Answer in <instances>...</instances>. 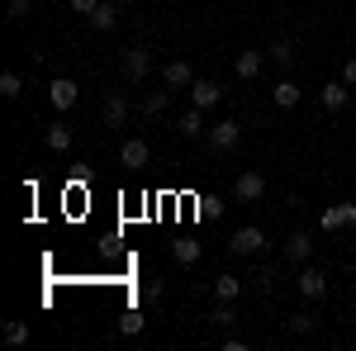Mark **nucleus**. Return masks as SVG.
Wrapping results in <instances>:
<instances>
[{
  "mask_svg": "<svg viewBox=\"0 0 356 351\" xmlns=\"http://www.w3.org/2000/svg\"><path fill=\"white\" fill-rule=\"evenodd\" d=\"M342 81L356 85V57H347V67H342Z\"/></svg>",
  "mask_w": 356,
  "mask_h": 351,
  "instance_id": "nucleus-31",
  "label": "nucleus"
},
{
  "mask_svg": "<svg viewBox=\"0 0 356 351\" xmlns=\"http://www.w3.org/2000/svg\"><path fill=\"white\" fill-rule=\"evenodd\" d=\"M214 295H219L223 304L238 299V295H243V280H238V275H219V280H214Z\"/></svg>",
  "mask_w": 356,
  "mask_h": 351,
  "instance_id": "nucleus-21",
  "label": "nucleus"
},
{
  "mask_svg": "<svg viewBox=\"0 0 356 351\" xmlns=\"http://www.w3.org/2000/svg\"><path fill=\"white\" fill-rule=\"evenodd\" d=\"M314 313H295V318H285V332H290V337H309V332H314Z\"/></svg>",
  "mask_w": 356,
  "mask_h": 351,
  "instance_id": "nucleus-23",
  "label": "nucleus"
},
{
  "mask_svg": "<svg viewBox=\"0 0 356 351\" xmlns=\"http://www.w3.org/2000/svg\"><path fill=\"white\" fill-rule=\"evenodd\" d=\"M171 256H176L181 266H195V261H200V243H195V238H181V243L171 247Z\"/></svg>",
  "mask_w": 356,
  "mask_h": 351,
  "instance_id": "nucleus-18",
  "label": "nucleus"
},
{
  "mask_svg": "<svg viewBox=\"0 0 356 351\" xmlns=\"http://www.w3.org/2000/svg\"><path fill=\"white\" fill-rule=\"evenodd\" d=\"M162 81L171 85V90H191V85H195L191 62H181V57H176V62H166V67H162Z\"/></svg>",
  "mask_w": 356,
  "mask_h": 351,
  "instance_id": "nucleus-6",
  "label": "nucleus"
},
{
  "mask_svg": "<svg viewBox=\"0 0 356 351\" xmlns=\"http://www.w3.org/2000/svg\"><path fill=\"white\" fill-rule=\"evenodd\" d=\"M48 147H53V152H67V147H72V129H67V124H48Z\"/></svg>",
  "mask_w": 356,
  "mask_h": 351,
  "instance_id": "nucleus-19",
  "label": "nucleus"
},
{
  "mask_svg": "<svg viewBox=\"0 0 356 351\" xmlns=\"http://www.w3.org/2000/svg\"><path fill=\"white\" fill-rule=\"evenodd\" d=\"M233 195L247 199V204H252V199H261V195H266V176H261V171H243V176H238V186H233Z\"/></svg>",
  "mask_w": 356,
  "mask_h": 351,
  "instance_id": "nucleus-7",
  "label": "nucleus"
},
{
  "mask_svg": "<svg viewBox=\"0 0 356 351\" xmlns=\"http://www.w3.org/2000/svg\"><path fill=\"white\" fill-rule=\"evenodd\" d=\"M191 100L200 109H214L223 100V90H219V81H204V76H195V85H191Z\"/></svg>",
  "mask_w": 356,
  "mask_h": 351,
  "instance_id": "nucleus-10",
  "label": "nucleus"
},
{
  "mask_svg": "<svg viewBox=\"0 0 356 351\" xmlns=\"http://www.w3.org/2000/svg\"><path fill=\"white\" fill-rule=\"evenodd\" d=\"M124 119H129V100L119 90H110L105 95V129H124Z\"/></svg>",
  "mask_w": 356,
  "mask_h": 351,
  "instance_id": "nucleus-11",
  "label": "nucleus"
},
{
  "mask_svg": "<svg viewBox=\"0 0 356 351\" xmlns=\"http://www.w3.org/2000/svg\"><path fill=\"white\" fill-rule=\"evenodd\" d=\"M318 223H323V233H337V228H356V204H328Z\"/></svg>",
  "mask_w": 356,
  "mask_h": 351,
  "instance_id": "nucleus-3",
  "label": "nucleus"
},
{
  "mask_svg": "<svg viewBox=\"0 0 356 351\" xmlns=\"http://www.w3.org/2000/svg\"><path fill=\"white\" fill-rule=\"evenodd\" d=\"M233 252H238V256H257V252H261V247H266V233H261V228H238V233H233Z\"/></svg>",
  "mask_w": 356,
  "mask_h": 351,
  "instance_id": "nucleus-5",
  "label": "nucleus"
},
{
  "mask_svg": "<svg viewBox=\"0 0 356 351\" xmlns=\"http://www.w3.org/2000/svg\"><path fill=\"white\" fill-rule=\"evenodd\" d=\"M166 105H171V95H166V90H152V95L143 100V114H147V119H157V114H166Z\"/></svg>",
  "mask_w": 356,
  "mask_h": 351,
  "instance_id": "nucleus-24",
  "label": "nucleus"
},
{
  "mask_svg": "<svg viewBox=\"0 0 356 351\" xmlns=\"http://www.w3.org/2000/svg\"><path fill=\"white\" fill-rule=\"evenodd\" d=\"M295 285H300V295L304 299H318V295H328V275L318 266H304L300 275H295Z\"/></svg>",
  "mask_w": 356,
  "mask_h": 351,
  "instance_id": "nucleus-4",
  "label": "nucleus"
},
{
  "mask_svg": "<svg viewBox=\"0 0 356 351\" xmlns=\"http://www.w3.org/2000/svg\"><path fill=\"white\" fill-rule=\"evenodd\" d=\"M261 67H266V53H257V48H247V53H238V76H243V81H252V76H261Z\"/></svg>",
  "mask_w": 356,
  "mask_h": 351,
  "instance_id": "nucleus-12",
  "label": "nucleus"
},
{
  "mask_svg": "<svg viewBox=\"0 0 356 351\" xmlns=\"http://www.w3.org/2000/svg\"><path fill=\"white\" fill-rule=\"evenodd\" d=\"M309 252H314V243H309L304 233H290V243H285V256H290V261H309Z\"/></svg>",
  "mask_w": 356,
  "mask_h": 351,
  "instance_id": "nucleus-20",
  "label": "nucleus"
},
{
  "mask_svg": "<svg viewBox=\"0 0 356 351\" xmlns=\"http://www.w3.org/2000/svg\"><path fill=\"white\" fill-rule=\"evenodd\" d=\"M0 337H5L10 347H24V342H29V323H19V318H10V323L0 327Z\"/></svg>",
  "mask_w": 356,
  "mask_h": 351,
  "instance_id": "nucleus-22",
  "label": "nucleus"
},
{
  "mask_svg": "<svg viewBox=\"0 0 356 351\" xmlns=\"http://www.w3.org/2000/svg\"><path fill=\"white\" fill-rule=\"evenodd\" d=\"M318 100H323V109H328V114H332V109H342V105H347V85L328 81L323 90H318Z\"/></svg>",
  "mask_w": 356,
  "mask_h": 351,
  "instance_id": "nucleus-15",
  "label": "nucleus"
},
{
  "mask_svg": "<svg viewBox=\"0 0 356 351\" xmlns=\"http://www.w3.org/2000/svg\"><path fill=\"white\" fill-rule=\"evenodd\" d=\"M143 299H147V304H162V285H157V280H152V285H147V290H143Z\"/></svg>",
  "mask_w": 356,
  "mask_h": 351,
  "instance_id": "nucleus-30",
  "label": "nucleus"
},
{
  "mask_svg": "<svg viewBox=\"0 0 356 351\" xmlns=\"http://www.w3.org/2000/svg\"><path fill=\"white\" fill-rule=\"evenodd\" d=\"M266 57H271L275 67H295V57H300V48H295L290 38H275L271 48H266Z\"/></svg>",
  "mask_w": 356,
  "mask_h": 351,
  "instance_id": "nucleus-14",
  "label": "nucleus"
},
{
  "mask_svg": "<svg viewBox=\"0 0 356 351\" xmlns=\"http://www.w3.org/2000/svg\"><path fill=\"white\" fill-rule=\"evenodd\" d=\"M271 100H275L280 109H295V105H300V85H295V81H280V85L271 90Z\"/></svg>",
  "mask_w": 356,
  "mask_h": 351,
  "instance_id": "nucleus-16",
  "label": "nucleus"
},
{
  "mask_svg": "<svg viewBox=\"0 0 356 351\" xmlns=\"http://www.w3.org/2000/svg\"><path fill=\"white\" fill-rule=\"evenodd\" d=\"M176 129H181V138H200V133H204V119H200V105H195V109H186Z\"/></svg>",
  "mask_w": 356,
  "mask_h": 351,
  "instance_id": "nucleus-17",
  "label": "nucleus"
},
{
  "mask_svg": "<svg viewBox=\"0 0 356 351\" xmlns=\"http://www.w3.org/2000/svg\"><path fill=\"white\" fill-rule=\"evenodd\" d=\"M147 72H152V53H147L143 43L124 48V81H143Z\"/></svg>",
  "mask_w": 356,
  "mask_h": 351,
  "instance_id": "nucleus-1",
  "label": "nucleus"
},
{
  "mask_svg": "<svg viewBox=\"0 0 356 351\" xmlns=\"http://www.w3.org/2000/svg\"><path fill=\"white\" fill-rule=\"evenodd\" d=\"M24 15H29V0H10V15H5V19H10V24H19Z\"/></svg>",
  "mask_w": 356,
  "mask_h": 351,
  "instance_id": "nucleus-28",
  "label": "nucleus"
},
{
  "mask_svg": "<svg viewBox=\"0 0 356 351\" xmlns=\"http://www.w3.org/2000/svg\"><path fill=\"white\" fill-rule=\"evenodd\" d=\"M95 5H100V0H72V10H76V15H95Z\"/></svg>",
  "mask_w": 356,
  "mask_h": 351,
  "instance_id": "nucleus-29",
  "label": "nucleus"
},
{
  "mask_svg": "<svg viewBox=\"0 0 356 351\" xmlns=\"http://www.w3.org/2000/svg\"><path fill=\"white\" fill-rule=\"evenodd\" d=\"M0 95H5V100H19V95H24V81H19V72H5V76H0Z\"/></svg>",
  "mask_w": 356,
  "mask_h": 351,
  "instance_id": "nucleus-25",
  "label": "nucleus"
},
{
  "mask_svg": "<svg viewBox=\"0 0 356 351\" xmlns=\"http://www.w3.org/2000/svg\"><path fill=\"white\" fill-rule=\"evenodd\" d=\"M209 323H214V327H233V323H238V313H233V309H228V304L219 299V309L209 313Z\"/></svg>",
  "mask_w": 356,
  "mask_h": 351,
  "instance_id": "nucleus-27",
  "label": "nucleus"
},
{
  "mask_svg": "<svg viewBox=\"0 0 356 351\" xmlns=\"http://www.w3.org/2000/svg\"><path fill=\"white\" fill-rule=\"evenodd\" d=\"M119 332H124V337H138V332H143V313H138V309H129V313L119 318Z\"/></svg>",
  "mask_w": 356,
  "mask_h": 351,
  "instance_id": "nucleus-26",
  "label": "nucleus"
},
{
  "mask_svg": "<svg viewBox=\"0 0 356 351\" xmlns=\"http://www.w3.org/2000/svg\"><path fill=\"white\" fill-rule=\"evenodd\" d=\"M147 157H152V152H147V142H143V138H129V142L119 147V162L129 166V171H143V166H147Z\"/></svg>",
  "mask_w": 356,
  "mask_h": 351,
  "instance_id": "nucleus-8",
  "label": "nucleus"
},
{
  "mask_svg": "<svg viewBox=\"0 0 356 351\" xmlns=\"http://www.w3.org/2000/svg\"><path fill=\"white\" fill-rule=\"evenodd\" d=\"M86 19H90V28H100V33H110V28L119 24V10H114L110 0H100V5H95V15H86Z\"/></svg>",
  "mask_w": 356,
  "mask_h": 351,
  "instance_id": "nucleus-13",
  "label": "nucleus"
},
{
  "mask_svg": "<svg viewBox=\"0 0 356 351\" xmlns=\"http://www.w3.org/2000/svg\"><path fill=\"white\" fill-rule=\"evenodd\" d=\"M76 95H81V85L67 81V76H57V81L48 85V100H53L57 109H72V105H76Z\"/></svg>",
  "mask_w": 356,
  "mask_h": 351,
  "instance_id": "nucleus-9",
  "label": "nucleus"
},
{
  "mask_svg": "<svg viewBox=\"0 0 356 351\" xmlns=\"http://www.w3.org/2000/svg\"><path fill=\"white\" fill-rule=\"evenodd\" d=\"M238 138H243V124H238V119H219V124L209 129V147H214V152H233Z\"/></svg>",
  "mask_w": 356,
  "mask_h": 351,
  "instance_id": "nucleus-2",
  "label": "nucleus"
}]
</instances>
